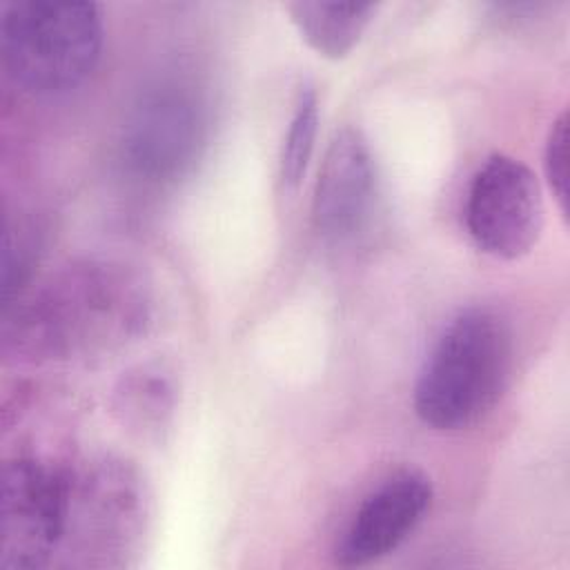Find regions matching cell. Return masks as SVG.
Listing matches in <instances>:
<instances>
[{"label": "cell", "instance_id": "obj_12", "mask_svg": "<svg viewBox=\"0 0 570 570\" xmlns=\"http://www.w3.org/2000/svg\"><path fill=\"white\" fill-rule=\"evenodd\" d=\"M316 129H318V98L312 87H303L296 98L294 114L289 118L287 134L283 138V149H281V180L287 189H294L305 176L307 163L314 151Z\"/></svg>", "mask_w": 570, "mask_h": 570}, {"label": "cell", "instance_id": "obj_13", "mask_svg": "<svg viewBox=\"0 0 570 570\" xmlns=\"http://www.w3.org/2000/svg\"><path fill=\"white\" fill-rule=\"evenodd\" d=\"M568 114L563 111L550 127L543 154V169L557 207L563 218H568V200H570V160H568Z\"/></svg>", "mask_w": 570, "mask_h": 570}, {"label": "cell", "instance_id": "obj_3", "mask_svg": "<svg viewBox=\"0 0 570 570\" xmlns=\"http://www.w3.org/2000/svg\"><path fill=\"white\" fill-rule=\"evenodd\" d=\"M102 18L94 2L13 0L0 7V51L9 78L29 94H62L100 60Z\"/></svg>", "mask_w": 570, "mask_h": 570}, {"label": "cell", "instance_id": "obj_8", "mask_svg": "<svg viewBox=\"0 0 570 570\" xmlns=\"http://www.w3.org/2000/svg\"><path fill=\"white\" fill-rule=\"evenodd\" d=\"M432 503V483L423 472L403 470L385 479L354 512L338 546L341 566H365L394 552L421 523Z\"/></svg>", "mask_w": 570, "mask_h": 570}, {"label": "cell", "instance_id": "obj_11", "mask_svg": "<svg viewBox=\"0 0 570 570\" xmlns=\"http://www.w3.org/2000/svg\"><path fill=\"white\" fill-rule=\"evenodd\" d=\"M176 390L163 367L140 365L116 387V414L142 436H158L174 412Z\"/></svg>", "mask_w": 570, "mask_h": 570}, {"label": "cell", "instance_id": "obj_1", "mask_svg": "<svg viewBox=\"0 0 570 570\" xmlns=\"http://www.w3.org/2000/svg\"><path fill=\"white\" fill-rule=\"evenodd\" d=\"M151 287L118 258H78L4 303L2 352L18 361H73L109 354L145 334Z\"/></svg>", "mask_w": 570, "mask_h": 570}, {"label": "cell", "instance_id": "obj_4", "mask_svg": "<svg viewBox=\"0 0 570 570\" xmlns=\"http://www.w3.org/2000/svg\"><path fill=\"white\" fill-rule=\"evenodd\" d=\"M209 134L203 91L185 78L149 85L127 111L120 154L131 174L147 183H176L187 176Z\"/></svg>", "mask_w": 570, "mask_h": 570}, {"label": "cell", "instance_id": "obj_6", "mask_svg": "<svg viewBox=\"0 0 570 570\" xmlns=\"http://www.w3.org/2000/svg\"><path fill=\"white\" fill-rule=\"evenodd\" d=\"M546 207L534 171L508 154H492L472 176L465 227L474 245L501 261H517L537 245Z\"/></svg>", "mask_w": 570, "mask_h": 570}, {"label": "cell", "instance_id": "obj_7", "mask_svg": "<svg viewBox=\"0 0 570 570\" xmlns=\"http://www.w3.org/2000/svg\"><path fill=\"white\" fill-rule=\"evenodd\" d=\"M142 517V485L127 465L98 459L71 468L65 552H120Z\"/></svg>", "mask_w": 570, "mask_h": 570}, {"label": "cell", "instance_id": "obj_2", "mask_svg": "<svg viewBox=\"0 0 570 570\" xmlns=\"http://www.w3.org/2000/svg\"><path fill=\"white\" fill-rule=\"evenodd\" d=\"M512 370L508 323L490 307L461 309L432 345L414 385V412L434 430H465L501 399Z\"/></svg>", "mask_w": 570, "mask_h": 570}, {"label": "cell", "instance_id": "obj_10", "mask_svg": "<svg viewBox=\"0 0 570 570\" xmlns=\"http://www.w3.org/2000/svg\"><path fill=\"white\" fill-rule=\"evenodd\" d=\"M289 20L301 38L323 58H345L374 18V2H325L298 0L287 7Z\"/></svg>", "mask_w": 570, "mask_h": 570}, {"label": "cell", "instance_id": "obj_5", "mask_svg": "<svg viewBox=\"0 0 570 570\" xmlns=\"http://www.w3.org/2000/svg\"><path fill=\"white\" fill-rule=\"evenodd\" d=\"M71 468L16 459L0 479V566L42 568L65 552Z\"/></svg>", "mask_w": 570, "mask_h": 570}, {"label": "cell", "instance_id": "obj_9", "mask_svg": "<svg viewBox=\"0 0 570 570\" xmlns=\"http://www.w3.org/2000/svg\"><path fill=\"white\" fill-rule=\"evenodd\" d=\"M376 167L367 140L354 127L334 131L318 171L312 218L330 238L352 236L374 203Z\"/></svg>", "mask_w": 570, "mask_h": 570}]
</instances>
